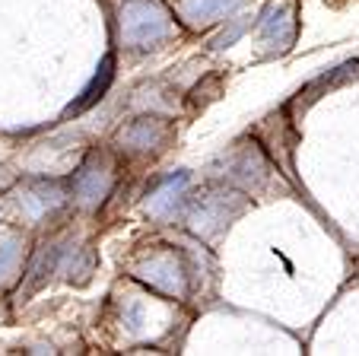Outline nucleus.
I'll list each match as a JSON object with an SVG mask.
<instances>
[{
	"instance_id": "f257e3e1",
	"label": "nucleus",
	"mask_w": 359,
	"mask_h": 356,
	"mask_svg": "<svg viewBox=\"0 0 359 356\" xmlns=\"http://www.w3.org/2000/svg\"><path fill=\"white\" fill-rule=\"evenodd\" d=\"M175 22L159 0H124L121 7V39L130 48H149L169 39Z\"/></svg>"
},
{
	"instance_id": "f03ea898",
	"label": "nucleus",
	"mask_w": 359,
	"mask_h": 356,
	"mask_svg": "<svg viewBox=\"0 0 359 356\" xmlns=\"http://www.w3.org/2000/svg\"><path fill=\"white\" fill-rule=\"evenodd\" d=\"M111 182H115V178H111L109 162L102 159L99 153H93L80 166V172L74 175V195H76V201H80V207L95 210L105 197H109Z\"/></svg>"
},
{
	"instance_id": "7ed1b4c3",
	"label": "nucleus",
	"mask_w": 359,
	"mask_h": 356,
	"mask_svg": "<svg viewBox=\"0 0 359 356\" xmlns=\"http://www.w3.org/2000/svg\"><path fill=\"white\" fill-rule=\"evenodd\" d=\"M137 277L143 283H149L153 289L159 293H169V296H184L188 289V277H184V268L175 255H153L137 268Z\"/></svg>"
},
{
	"instance_id": "20e7f679",
	"label": "nucleus",
	"mask_w": 359,
	"mask_h": 356,
	"mask_svg": "<svg viewBox=\"0 0 359 356\" xmlns=\"http://www.w3.org/2000/svg\"><path fill=\"white\" fill-rule=\"evenodd\" d=\"M64 201H67V191L57 182H29L26 188L20 191V197H16L20 210L29 220H41V216H48L51 210L61 207Z\"/></svg>"
},
{
	"instance_id": "39448f33",
	"label": "nucleus",
	"mask_w": 359,
	"mask_h": 356,
	"mask_svg": "<svg viewBox=\"0 0 359 356\" xmlns=\"http://www.w3.org/2000/svg\"><path fill=\"white\" fill-rule=\"evenodd\" d=\"M242 0H182V16L191 26H213L226 20Z\"/></svg>"
},
{
	"instance_id": "423d86ee",
	"label": "nucleus",
	"mask_w": 359,
	"mask_h": 356,
	"mask_svg": "<svg viewBox=\"0 0 359 356\" xmlns=\"http://www.w3.org/2000/svg\"><path fill=\"white\" fill-rule=\"evenodd\" d=\"M261 35H264L267 41H271L273 48H290L292 39H296V20H292V10H264V16H261Z\"/></svg>"
},
{
	"instance_id": "0eeeda50",
	"label": "nucleus",
	"mask_w": 359,
	"mask_h": 356,
	"mask_svg": "<svg viewBox=\"0 0 359 356\" xmlns=\"http://www.w3.org/2000/svg\"><path fill=\"white\" fill-rule=\"evenodd\" d=\"M165 140V124L159 118H137L121 131V143L130 150H153Z\"/></svg>"
},
{
	"instance_id": "6e6552de",
	"label": "nucleus",
	"mask_w": 359,
	"mask_h": 356,
	"mask_svg": "<svg viewBox=\"0 0 359 356\" xmlns=\"http://www.w3.org/2000/svg\"><path fill=\"white\" fill-rule=\"evenodd\" d=\"M184 188H188V172H178V175H172V178H165V182L159 185L153 195H149L147 213H153V216H169L172 210H175V204L182 201Z\"/></svg>"
},
{
	"instance_id": "1a4fd4ad",
	"label": "nucleus",
	"mask_w": 359,
	"mask_h": 356,
	"mask_svg": "<svg viewBox=\"0 0 359 356\" xmlns=\"http://www.w3.org/2000/svg\"><path fill=\"white\" fill-rule=\"evenodd\" d=\"M111 80H115V58L109 54V58L99 64V74H95L93 80H89V86L80 93V99L67 108V114H80V112H86L89 105H95V102L105 95V89L111 86Z\"/></svg>"
},
{
	"instance_id": "9d476101",
	"label": "nucleus",
	"mask_w": 359,
	"mask_h": 356,
	"mask_svg": "<svg viewBox=\"0 0 359 356\" xmlns=\"http://www.w3.org/2000/svg\"><path fill=\"white\" fill-rule=\"evenodd\" d=\"M61 255H64V245H45V249L39 251V258H35L32 268H29V289L39 286V283H45L51 274H57V268H61Z\"/></svg>"
},
{
	"instance_id": "9b49d317",
	"label": "nucleus",
	"mask_w": 359,
	"mask_h": 356,
	"mask_svg": "<svg viewBox=\"0 0 359 356\" xmlns=\"http://www.w3.org/2000/svg\"><path fill=\"white\" fill-rule=\"evenodd\" d=\"M16 258H20V249H16L13 242H10V245H4V249H0V283H4L10 274H13V268H16Z\"/></svg>"
},
{
	"instance_id": "f8f14e48",
	"label": "nucleus",
	"mask_w": 359,
	"mask_h": 356,
	"mask_svg": "<svg viewBox=\"0 0 359 356\" xmlns=\"http://www.w3.org/2000/svg\"><path fill=\"white\" fill-rule=\"evenodd\" d=\"M245 29H248V20H238L236 26L229 29V32H223V35H219V39H213V48H226V45H232V41H236L238 35L245 32Z\"/></svg>"
}]
</instances>
